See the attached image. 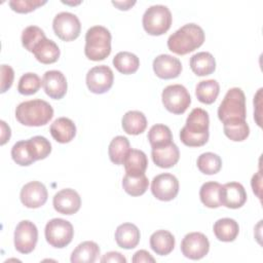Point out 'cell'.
Masks as SVG:
<instances>
[{
    "label": "cell",
    "instance_id": "cell-1",
    "mask_svg": "<svg viewBox=\"0 0 263 263\" xmlns=\"http://www.w3.org/2000/svg\"><path fill=\"white\" fill-rule=\"evenodd\" d=\"M209 113L201 108H194L180 130L181 142L189 147L203 146L209 140Z\"/></svg>",
    "mask_w": 263,
    "mask_h": 263
},
{
    "label": "cell",
    "instance_id": "cell-2",
    "mask_svg": "<svg viewBox=\"0 0 263 263\" xmlns=\"http://www.w3.org/2000/svg\"><path fill=\"white\" fill-rule=\"evenodd\" d=\"M204 41V32L196 24H186L167 39V47L176 54L184 55L200 47Z\"/></svg>",
    "mask_w": 263,
    "mask_h": 263
},
{
    "label": "cell",
    "instance_id": "cell-3",
    "mask_svg": "<svg viewBox=\"0 0 263 263\" xmlns=\"http://www.w3.org/2000/svg\"><path fill=\"white\" fill-rule=\"evenodd\" d=\"M53 117V109L44 100L36 99L25 101L15 109V118L27 126L45 125Z\"/></svg>",
    "mask_w": 263,
    "mask_h": 263
},
{
    "label": "cell",
    "instance_id": "cell-4",
    "mask_svg": "<svg viewBox=\"0 0 263 263\" xmlns=\"http://www.w3.org/2000/svg\"><path fill=\"white\" fill-rule=\"evenodd\" d=\"M111 52V33L103 26H93L85 34L84 53L91 61L105 60Z\"/></svg>",
    "mask_w": 263,
    "mask_h": 263
},
{
    "label": "cell",
    "instance_id": "cell-5",
    "mask_svg": "<svg viewBox=\"0 0 263 263\" xmlns=\"http://www.w3.org/2000/svg\"><path fill=\"white\" fill-rule=\"evenodd\" d=\"M218 117L222 123L246 120V96L241 88H230L218 108Z\"/></svg>",
    "mask_w": 263,
    "mask_h": 263
},
{
    "label": "cell",
    "instance_id": "cell-6",
    "mask_svg": "<svg viewBox=\"0 0 263 263\" xmlns=\"http://www.w3.org/2000/svg\"><path fill=\"white\" fill-rule=\"evenodd\" d=\"M144 30L153 36H159L168 31L172 25V13L164 5H152L143 15Z\"/></svg>",
    "mask_w": 263,
    "mask_h": 263
},
{
    "label": "cell",
    "instance_id": "cell-7",
    "mask_svg": "<svg viewBox=\"0 0 263 263\" xmlns=\"http://www.w3.org/2000/svg\"><path fill=\"white\" fill-rule=\"evenodd\" d=\"M44 233L46 241L51 247L62 249L72 241L74 229L69 221L54 218L46 223Z\"/></svg>",
    "mask_w": 263,
    "mask_h": 263
},
{
    "label": "cell",
    "instance_id": "cell-8",
    "mask_svg": "<svg viewBox=\"0 0 263 263\" xmlns=\"http://www.w3.org/2000/svg\"><path fill=\"white\" fill-rule=\"evenodd\" d=\"M164 108L174 114H183L191 104V98L185 86L181 84L167 85L161 93Z\"/></svg>",
    "mask_w": 263,
    "mask_h": 263
},
{
    "label": "cell",
    "instance_id": "cell-9",
    "mask_svg": "<svg viewBox=\"0 0 263 263\" xmlns=\"http://www.w3.org/2000/svg\"><path fill=\"white\" fill-rule=\"evenodd\" d=\"M52 28L54 34L64 41L75 40L81 31L79 18L75 14L67 11L60 12L54 16Z\"/></svg>",
    "mask_w": 263,
    "mask_h": 263
},
{
    "label": "cell",
    "instance_id": "cell-10",
    "mask_svg": "<svg viewBox=\"0 0 263 263\" xmlns=\"http://www.w3.org/2000/svg\"><path fill=\"white\" fill-rule=\"evenodd\" d=\"M38 240V229L29 221H21L14 230V248L22 254H30L36 247Z\"/></svg>",
    "mask_w": 263,
    "mask_h": 263
},
{
    "label": "cell",
    "instance_id": "cell-11",
    "mask_svg": "<svg viewBox=\"0 0 263 263\" xmlns=\"http://www.w3.org/2000/svg\"><path fill=\"white\" fill-rule=\"evenodd\" d=\"M113 80V71L106 65L96 66L86 74V85L91 92L97 95L107 92L112 87Z\"/></svg>",
    "mask_w": 263,
    "mask_h": 263
},
{
    "label": "cell",
    "instance_id": "cell-12",
    "mask_svg": "<svg viewBox=\"0 0 263 263\" xmlns=\"http://www.w3.org/2000/svg\"><path fill=\"white\" fill-rule=\"evenodd\" d=\"M210 250V241L201 232H190L186 234L181 242L182 254L191 260L203 258Z\"/></svg>",
    "mask_w": 263,
    "mask_h": 263
},
{
    "label": "cell",
    "instance_id": "cell-13",
    "mask_svg": "<svg viewBox=\"0 0 263 263\" xmlns=\"http://www.w3.org/2000/svg\"><path fill=\"white\" fill-rule=\"evenodd\" d=\"M151 192L159 200H173L179 192V181L174 175L168 173L157 175L152 180Z\"/></svg>",
    "mask_w": 263,
    "mask_h": 263
},
{
    "label": "cell",
    "instance_id": "cell-14",
    "mask_svg": "<svg viewBox=\"0 0 263 263\" xmlns=\"http://www.w3.org/2000/svg\"><path fill=\"white\" fill-rule=\"evenodd\" d=\"M47 196L46 187L38 181H32L24 185L20 194L22 203L29 209H37L44 205Z\"/></svg>",
    "mask_w": 263,
    "mask_h": 263
},
{
    "label": "cell",
    "instance_id": "cell-15",
    "mask_svg": "<svg viewBox=\"0 0 263 263\" xmlns=\"http://www.w3.org/2000/svg\"><path fill=\"white\" fill-rule=\"evenodd\" d=\"M54 210L63 215H73L77 213L81 206L80 195L71 188L62 189L53 196Z\"/></svg>",
    "mask_w": 263,
    "mask_h": 263
},
{
    "label": "cell",
    "instance_id": "cell-16",
    "mask_svg": "<svg viewBox=\"0 0 263 263\" xmlns=\"http://www.w3.org/2000/svg\"><path fill=\"white\" fill-rule=\"evenodd\" d=\"M42 86L49 98L60 100L66 95L68 83L65 75L61 71L49 70L42 77Z\"/></svg>",
    "mask_w": 263,
    "mask_h": 263
},
{
    "label": "cell",
    "instance_id": "cell-17",
    "mask_svg": "<svg viewBox=\"0 0 263 263\" xmlns=\"http://www.w3.org/2000/svg\"><path fill=\"white\" fill-rule=\"evenodd\" d=\"M247 201V192L238 182H229L220 189V202L228 209L241 208Z\"/></svg>",
    "mask_w": 263,
    "mask_h": 263
},
{
    "label": "cell",
    "instance_id": "cell-18",
    "mask_svg": "<svg viewBox=\"0 0 263 263\" xmlns=\"http://www.w3.org/2000/svg\"><path fill=\"white\" fill-rule=\"evenodd\" d=\"M153 71L161 79H173L181 74L182 64L178 58L159 54L153 61Z\"/></svg>",
    "mask_w": 263,
    "mask_h": 263
},
{
    "label": "cell",
    "instance_id": "cell-19",
    "mask_svg": "<svg viewBox=\"0 0 263 263\" xmlns=\"http://www.w3.org/2000/svg\"><path fill=\"white\" fill-rule=\"evenodd\" d=\"M153 162L161 167L168 168L174 166L180 158V151L178 146L172 142L171 144L158 148H152L151 151Z\"/></svg>",
    "mask_w": 263,
    "mask_h": 263
},
{
    "label": "cell",
    "instance_id": "cell-20",
    "mask_svg": "<svg viewBox=\"0 0 263 263\" xmlns=\"http://www.w3.org/2000/svg\"><path fill=\"white\" fill-rule=\"evenodd\" d=\"M140 230L133 223H123L116 228L115 240L118 247L130 250L138 246L140 241Z\"/></svg>",
    "mask_w": 263,
    "mask_h": 263
},
{
    "label": "cell",
    "instance_id": "cell-21",
    "mask_svg": "<svg viewBox=\"0 0 263 263\" xmlns=\"http://www.w3.org/2000/svg\"><path fill=\"white\" fill-rule=\"evenodd\" d=\"M49 132L57 142L66 144L76 136V125L70 118L60 117L51 123Z\"/></svg>",
    "mask_w": 263,
    "mask_h": 263
},
{
    "label": "cell",
    "instance_id": "cell-22",
    "mask_svg": "<svg viewBox=\"0 0 263 263\" xmlns=\"http://www.w3.org/2000/svg\"><path fill=\"white\" fill-rule=\"evenodd\" d=\"M32 52L38 62L46 65L55 63L61 53L58 44L46 37L35 46Z\"/></svg>",
    "mask_w": 263,
    "mask_h": 263
},
{
    "label": "cell",
    "instance_id": "cell-23",
    "mask_svg": "<svg viewBox=\"0 0 263 263\" xmlns=\"http://www.w3.org/2000/svg\"><path fill=\"white\" fill-rule=\"evenodd\" d=\"M123 164L126 175L138 177L145 174V171L148 166V158L142 150L130 149L124 159Z\"/></svg>",
    "mask_w": 263,
    "mask_h": 263
},
{
    "label": "cell",
    "instance_id": "cell-24",
    "mask_svg": "<svg viewBox=\"0 0 263 263\" xmlns=\"http://www.w3.org/2000/svg\"><path fill=\"white\" fill-rule=\"evenodd\" d=\"M190 68L197 76H206L216 70V61L211 52L200 51L190 58Z\"/></svg>",
    "mask_w": 263,
    "mask_h": 263
},
{
    "label": "cell",
    "instance_id": "cell-25",
    "mask_svg": "<svg viewBox=\"0 0 263 263\" xmlns=\"http://www.w3.org/2000/svg\"><path fill=\"white\" fill-rule=\"evenodd\" d=\"M213 231L216 237L225 242L233 241L239 232L238 223L231 218H222L215 222Z\"/></svg>",
    "mask_w": 263,
    "mask_h": 263
},
{
    "label": "cell",
    "instance_id": "cell-26",
    "mask_svg": "<svg viewBox=\"0 0 263 263\" xmlns=\"http://www.w3.org/2000/svg\"><path fill=\"white\" fill-rule=\"evenodd\" d=\"M100 255V248L95 241L86 240L79 243L71 254L72 263H93Z\"/></svg>",
    "mask_w": 263,
    "mask_h": 263
},
{
    "label": "cell",
    "instance_id": "cell-27",
    "mask_svg": "<svg viewBox=\"0 0 263 263\" xmlns=\"http://www.w3.org/2000/svg\"><path fill=\"white\" fill-rule=\"evenodd\" d=\"M150 247L157 255H168L175 248V237L167 230H157L150 236Z\"/></svg>",
    "mask_w": 263,
    "mask_h": 263
},
{
    "label": "cell",
    "instance_id": "cell-28",
    "mask_svg": "<svg viewBox=\"0 0 263 263\" xmlns=\"http://www.w3.org/2000/svg\"><path fill=\"white\" fill-rule=\"evenodd\" d=\"M123 130L128 135H140L147 127V118L141 111H127L121 120Z\"/></svg>",
    "mask_w": 263,
    "mask_h": 263
},
{
    "label": "cell",
    "instance_id": "cell-29",
    "mask_svg": "<svg viewBox=\"0 0 263 263\" xmlns=\"http://www.w3.org/2000/svg\"><path fill=\"white\" fill-rule=\"evenodd\" d=\"M220 92V86L217 80L208 79L199 81L195 88V96L197 100L203 104H213Z\"/></svg>",
    "mask_w": 263,
    "mask_h": 263
},
{
    "label": "cell",
    "instance_id": "cell-30",
    "mask_svg": "<svg viewBox=\"0 0 263 263\" xmlns=\"http://www.w3.org/2000/svg\"><path fill=\"white\" fill-rule=\"evenodd\" d=\"M11 157L13 161L22 166L32 164L35 159V155L29 140H23L16 142L11 148Z\"/></svg>",
    "mask_w": 263,
    "mask_h": 263
},
{
    "label": "cell",
    "instance_id": "cell-31",
    "mask_svg": "<svg viewBox=\"0 0 263 263\" xmlns=\"http://www.w3.org/2000/svg\"><path fill=\"white\" fill-rule=\"evenodd\" d=\"M130 150L129 141L123 136H117L109 144L108 153L110 160L115 164H122Z\"/></svg>",
    "mask_w": 263,
    "mask_h": 263
},
{
    "label": "cell",
    "instance_id": "cell-32",
    "mask_svg": "<svg viewBox=\"0 0 263 263\" xmlns=\"http://www.w3.org/2000/svg\"><path fill=\"white\" fill-rule=\"evenodd\" d=\"M113 65L118 72L128 75L137 72L140 66V60L135 53L120 51L113 58Z\"/></svg>",
    "mask_w": 263,
    "mask_h": 263
},
{
    "label": "cell",
    "instance_id": "cell-33",
    "mask_svg": "<svg viewBox=\"0 0 263 263\" xmlns=\"http://www.w3.org/2000/svg\"><path fill=\"white\" fill-rule=\"evenodd\" d=\"M222 185L218 182H205L199 190V197L201 202L211 209L221 206L220 189Z\"/></svg>",
    "mask_w": 263,
    "mask_h": 263
},
{
    "label": "cell",
    "instance_id": "cell-34",
    "mask_svg": "<svg viewBox=\"0 0 263 263\" xmlns=\"http://www.w3.org/2000/svg\"><path fill=\"white\" fill-rule=\"evenodd\" d=\"M148 140L152 148L166 146L173 142V135L168 126L154 124L148 132Z\"/></svg>",
    "mask_w": 263,
    "mask_h": 263
},
{
    "label": "cell",
    "instance_id": "cell-35",
    "mask_svg": "<svg viewBox=\"0 0 263 263\" xmlns=\"http://www.w3.org/2000/svg\"><path fill=\"white\" fill-rule=\"evenodd\" d=\"M149 181L145 174L138 177H132L125 174L122 179V187L124 191L132 196L143 195L148 189Z\"/></svg>",
    "mask_w": 263,
    "mask_h": 263
},
{
    "label": "cell",
    "instance_id": "cell-36",
    "mask_svg": "<svg viewBox=\"0 0 263 263\" xmlns=\"http://www.w3.org/2000/svg\"><path fill=\"white\" fill-rule=\"evenodd\" d=\"M196 164L202 174L215 175L222 167V159L218 154L213 152H205L198 156Z\"/></svg>",
    "mask_w": 263,
    "mask_h": 263
},
{
    "label": "cell",
    "instance_id": "cell-37",
    "mask_svg": "<svg viewBox=\"0 0 263 263\" xmlns=\"http://www.w3.org/2000/svg\"><path fill=\"white\" fill-rule=\"evenodd\" d=\"M225 136L234 142H241L250 135V127L246 120L231 121L223 124Z\"/></svg>",
    "mask_w": 263,
    "mask_h": 263
},
{
    "label": "cell",
    "instance_id": "cell-38",
    "mask_svg": "<svg viewBox=\"0 0 263 263\" xmlns=\"http://www.w3.org/2000/svg\"><path fill=\"white\" fill-rule=\"evenodd\" d=\"M42 85V81L39 76L35 73H26L22 75L18 80L17 90L20 93L25 96H31L38 91L40 86Z\"/></svg>",
    "mask_w": 263,
    "mask_h": 263
},
{
    "label": "cell",
    "instance_id": "cell-39",
    "mask_svg": "<svg viewBox=\"0 0 263 263\" xmlns=\"http://www.w3.org/2000/svg\"><path fill=\"white\" fill-rule=\"evenodd\" d=\"M46 36L37 26H29L22 33V44L28 51H33L35 46Z\"/></svg>",
    "mask_w": 263,
    "mask_h": 263
},
{
    "label": "cell",
    "instance_id": "cell-40",
    "mask_svg": "<svg viewBox=\"0 0 263 263\" xmlns=\"http://www.w3.org/2000/svg\"><path fill=\"white\" fill-rule=\"evenodd\" d=\"M29 141L32 146L36 160L44 159L50 154L51 144L46 138H44L42 136H35V137L29 139Z\"/></svg>",
    "mask_w": 263,
    "mask_h": 263
},
{
    "label": "cell",
    "instance_id": "cell-41",
    "mask_svg": "<svg viewBox=\"0 0 263 263\" xmlns=\"http://www.w3.org/2000/svg\"><path fill=\"white\" fill-rule=\"evenodd\" d=\"M46 3V1H40V0H11L8 2L9 6L13 11H16L18 13H28L39 6H42Z\"/></svg>",
    "mask_w": 263,
    "mask_h": 263
},
{
    "label": "cell",
    "instance_id": "cell-42",
    "mask_svg": "<svg viewBox=\"0 0 263 263\" xmlns=\"http://www.w3.org/2000/svg\"><path fill=\"white\" fill-rule=\"evenodd\" d=\"M14 78L13 69L8 65H1V93L5 92L12 85Z\"/></svg>",
    "mask_w": 263,
    "mask_h": 263
},
{
    "label": "cell",
    "instance_id": "cell-43",
    "mask_svg": "<svg viewBox=\"0 0 263 263\" xmlns=\"http://www.w3.org/2000/svg\"><path fill=\"white\" fill-rule=\"evenodd\" d=\"M102 263H107V262H112V263H125L126 259L125 257L118 253V252H108L106 253L102 259H101Z\"/></svg>",
    "mask_w": 263,
    "mask_h": 263
},
{
    "label": "cell",
    "instance_id": "cell-44",
    "mask_svg": "<svg viewBox=\"0 0 263 263\" xmlns=\"http://www.w3.org/2000/svg\"><path fill=\"white\" fill-rule=\"evenodd\" d=\"M132 261L134 262V263H142V262H144V263H149V262H151V263H154L155 262V259L147 252V251H145V250H140V251H138V252H136L135 254H134V257H133V259H132Z\"/></svg>",
    "mask_w": 263,
    "mask_h": 263
},
{
    "label": "cell",
    "instance_id": "cell-45",
    "mask_svg": "<svg viewBox=\"0 0 263 263\" xmlns=\"http://www.w3.org/2000/svg\"><path fill=\"white\" fill-rule=\"evenodd\" d=\"M1 123V145H4L9 139H10V135H11V132H10V127L5 123V121L1 120L0 121Z\"/></svg>",
    "mask_w": 263,
    "mask_h": 263
},
{
    "label": "cell",
    "instance_id": "cell-46",
    "mask_svg": "<svg viewBox=\"0 0 263 263\" xmlns=\"http://www.w3.org/2000/svg\"><path fill=\"white\" fill-rule=\"evenodd\" d=\"M136 3V1H112V4L117 6L118 9L120 10H127L129 9L134 4Z\"/></svg>",
    "mask_w": 263,
    "mask_h": 263
}]
</instances>
